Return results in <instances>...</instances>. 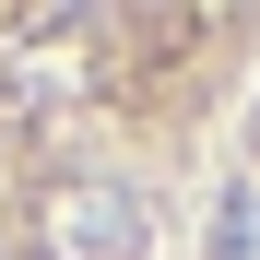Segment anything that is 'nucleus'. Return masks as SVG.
Returning a JSON list of instances; mask_svg holds the SVG:
<instances>
[{"instance_id": "1", "label": "nucleus", "mask_w": 260, "mask_h": 260, "mask_svg": "<svg viewBox=\"0 0 260 260\" xmlns=\"http://www.w3.org/2000/svg\"><path fill=\"white\" fill-rule=\"evenodd\" d=\"M59 248L71 260H130V248H154V213L130 189H71L59 201Z\"/></svg>"}, {"instance_id": "2", "label": "nucleus", "mask_w": 260, "mask_h": 260, "mask_svg": "<svg viewBox=\"0 0 260 260\" xmlns=\"http://www.w3.org/2000/svg\"><path fill=\"white\" fill-rule=\"evenodd\" d=\"M213 260H260V189H225V213H213Z\"/></svg>"}]
</instances>
